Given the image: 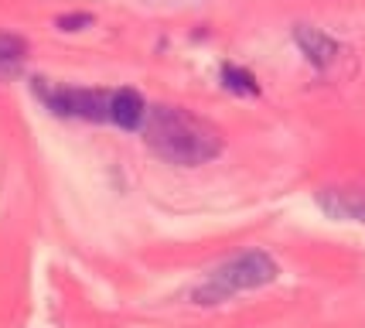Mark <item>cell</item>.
<instances>
[{"label": "cell", "instance_id": "cell-1", "mask_svg": "<svg viewBox=\"0 0 365 328\" xmlns=\"http://www.w3.org/2000/svg\"><path fill=\"white\" fill-rule=\"evenodd\" d=\"M143 141L158 157L178 168L208 164L225 151L222 130L181 106H150L143 120Z\"/></svg>", "mask_w": 365, "mask_h": 328}, {"label": "cell", "instance_id": "cell-2", "mask_svg": "<svg viewBox=\"0 0 365 328\" xmlns=\"http://www.w3.org/2000/svg\"><path fill=\"white\" fill-rule=\"evenodd\" d=\"M280 277V267L270 253L263 250H246L229 257L225 264H219L205 281L191 291V301L195 304H222L232 294H242V291H256V287H267Z\"/></svg>", "mask_w": 365, "mask_h": 328}, {"label": "cell", "instance_id": "cell-3", "mask_svg": "<svg viewBox=\"0 0 365 328\" xmlns=\"http://www.w3.org/2000/svg\"><path fill=\"white\" fill-rule=\"evenodd\" d=\"M34 96L45 103L55 116H72V120H93L103 124L110 120V96L106 89H82V86H62V82H48L34 79Z\"/></svg>", "mask_w": 365, "mask_h": 328}, {"label": "cell", "instance_id": "cell-4", "mask_svg": "<svg viewBox=\"0 0 365 328\" xmlns=\"http://www.w3.org/2000/svg\"><path fill=\"white\" fill-rule=\"evenodd\" d=\"M318 209L328 219L338 222H359L365 226V185H341V188H321Z\"/></svg>", "mask_w": 365, "mask_h": 328}, {"label": "cell", "instance_id": "cell-5", "mask_svg": "<svg viewBox=\"0 0 365 328\" xmlns=\"http://www.w3.org/2000/svg\"><path fill=\"white\" fill-rule=\"evenodd\" d=\"M294 45L301 48V55L314 65V69H328V65H334V59L341 55V45H338L328 31L314 28V24H297V28H294Z\"/></svg>", "mask_w": 365, "mask_h": 328}, {"label": "cell", "instance_id": "cell-6", "mask_svg": "<svg viewBox=\"0 0 365 328\" xmlns=\"http://www.w3.org/2000/svg\"><path fill=\"white\" fill-rule=\"evenodd\" d=\"M147 103L137 89H116L110 96V124H116L120 130H143L147 120Z\"/></svg>", "mask_w": 365, "mask_h": 328}, {"label": "cell", "instance_id": "cell-7", "mask_svg": "<svg viewBox=\"0 0 365 328\" xmlns=\"http://www.w3.org/2000/svg\"><path fill=\"white\" fill-rule=\"evenodd\" d=\"M219 79H222V86L229 89V93H236V96H259V82H256V76L250 72V69H242V65L225 62L222 72H219Z\"/></svg>", "mask_w": 365, "mask_h": 328}, {"label": "cell", "instance_id": "cell-8", "mask_svg": "<svg viewBox=\"0 0 365 328\" xmlns=\"http://www.w3.org/2000/svg\"><path fill=\"white\" fill-rule=\"evenodd\" d=\"M24 41L17 34H0V79L17 76L21 72V62H24Z\"/></svg>", "mask_w": 365, "mask_h": 328}, {"label": "cell", "instance_id": "cell-9", "mask_svg": "<svg viewBox=\"0 0 365 328\" xmlns=\"http://www.w3.org/2000/svg\"><path fill=\"white\" fill-rule=\"evenodd\" d=\"M55 24H58L62 31H82V28H89V24H93V14H82V11L79 14H62Z\"/></svg>", "mask_w": 365, "mask_h": 328}]
</instances>
